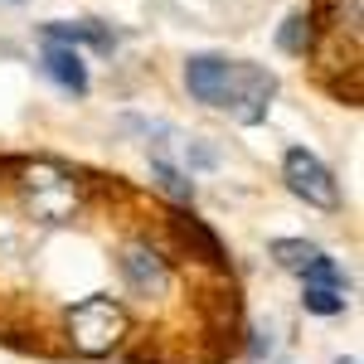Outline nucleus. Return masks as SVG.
Segmentation results:
<instances>
[{
    "mask_svg": "<svg viewBox=\"0 0 364 364\" xmlns=\"http://www.w3.org/2000/svg\"><path fill=\"white\" fill-rule=\"evenodd\" d=\"M15 190L25 199V209L49 228H63L83 214V175L63 161H49V156H34V161H20L15 166Z\"/></svg>",
    "mask_w": 364,
    "mask_h": 364,
    "instance_id": "obj_1",
    "label": "nucleus"
},
{
    "mask_svg": "<svg viewBox=\"0 0 364 364\" xmlns=\"http://www.w3.org/2000/svg\"><path fill=\"white\" fill-rule=\"evenodd\" d=\"M272 97H277V73H267L262 63H248V58H228L209 107L233 117L238 127H257L272 112Z\"/></svg>",
    "mask_w": 364,
    "mask_h": 364,
    "instance_id": "obj_2",
    "label": "nucleus"
},
{
    "mask_svg": "<svg viewBox=\"0 0 364 364\" xmlns=\"http://www.w3.org/2000/svg\"><path fill=\"white\" fill-rule=\"evenodd\" d=\"M63 331H68V345H73L78 355L102 360V355H112L117 345L127 340L132 316H127V306H122L117 296H83L78 306H68Z\"/></svg>",
    "mask_w": 364,
    "mask_h": 364,
    "instance_id": "obj_3",
    "label": "nucleus"
},
{
    "mask_svg": "<svg viewBox=\"0 0 364 364\" xmlns=\"http://www.w3.org/2000/svg\"><path fill=\"white\" fill-rule=\"evenodd\" d=\"M282 180H287V190L296 199H306L311 209H326V214H336L340 209V180L331 175V166L306 151V146H291L287 156H282Z\"/></svg>",
    "mask_w": 364,
    "mask_h": 364,
    "instance_id": "obj_4",
    "label": "nucleus"
},
{
    "mask_svg": "<svg viewBox=\"0 0 364 364\" xmlns=\"http://www.w3.org/2000/svg\"><path fill=\"white\" fill-rule=\"evenodd\" d=\"M122 277H127V287H132L136 296L151 301V296H161L170 287V262L151 248V243H127V248H122Z\"/></svg>",
    "mask_w": 364,
    "mask_h": 364,
    "instance_id": "obj_5",
    "label": "nucleus"
},
{
    "mask_svg": "<svg viewBox=\"0 0 364 364\" xmlns=\"http://www.w3.org/2000/svg\"><path fill=\"white\" fill-rule=\"evenodd\" d=\"M44 73H49V83H58L68 97H87V63L78 49H68V44H44Z\"/></svg>",
    "mask_w": 364,
    "mask_h": 364,
    "instance_id": "obj_6",
    "label": "nucleus"
},
{
    "mask_svg": "<svg viewBox=\"0 0 364 364\" xmlns=\"http://www.w3.org/2000/svg\"><path fill=\"white\" fill-rule=\"evenodd\" d=\"M170 228H175V233H180V243L195 252V257H204L209 267H224V262H228V252H224V243H219V233L204 224V219L185 214V209H175V214H170Z\"/></svg>",
    "mask_w": 364,
    "mask_h": 364,
    "instance_id": "obj_7",
    "label": "nucleus"
},
{
    "mask_svg": "<svg viewBox=\"0 0 364 364\" xmlns=\"http://www.w3.org/2000/svg\"><path fill=\"white\" fill-rule=\"evenodd\" d=\"M39 34H44V44H68V49H78V44L97 49V54H112V49H117V34H112V29H102L97 20H78V25L54 20V25H44Z\"/></svg>",
    "mask_w": 364,
    "mask_h": 364,
    "instance_id": "obj_8",
    "label": "nucleus"
},
{
    "mask_svg": "<svg viewBox=\"0 0 364 364\" xmlns=\"http://www.w3.org/2000/svg\"><path fill=\"white\" fill-rule=\"evenodd\" d=\"M301 306L311 311V316H340V311L350 306V277H306L301 282Z\"/></svg>",
    "mask_w": 364,
    "mask_h": 364,
    "instance_id": "obj_9",
    "label": "nucleus"
},
{
    "mask_svg": "<svg viewBox=\"0 0 364 364\" xmlns=\"http://www.w3.org/2000/svg\"><path fill=\"white\" fill-rule=\"evenodd\" d=\"M311 44H316V20L301 15V10L287 15V25L277 29V49H282V54H291V58H306Z\"/></svg>",
    "mask_w": 364,
    "mask_h": 364,
    "instance_id": "obj_10",
    "label": "nucleus"
},
{
    "mask_svg": "<svg viewBox=\"0 0 364 364\" xmlns=\"http://www.w3.org/2000/svg\"><path fill=\"white\" fill-rule=\"evenodd\" d=\"M272 257H277L282 272H296V277H301L311 262L321 257V248H316V243H306V238H277V243H272Z\"/></svg>",
    "mask_w": 364,
    "mask_h": 364,
    "instance_id": "obj_11",
    "label": "nucleus"
},
{
    "mask_svg": "<svg viewBox=\"0 0 364 364\" xmlns=\"http://www.w3.org/2000/svg\"><path fill=\"white\" fill-rule=\"evenodd\" d=\"M151 170H156L161 190H170L175 199H195V180H190V175H185L180 166H170L166 156H156V161H151Z\"/></svg>",
    "mask_w": 364,
    "mask_h": 364,
    "instance_id": "obj_12",
    "label": "nucleus"
},
{
    "mask_svg": "<svg viewBox=\"0 0 364 364\" xmlns=\"http://www.w3.org/2000/svg\"><path fill=\"white\" fill-rule=\"evenodd\" d=\"M336 364H360V360H355V355H340V360Z\"/></svg>",
    "mask_w": 364,
    "mask_h": 364,
    "instance_id": "obj_13",
    "label": "nucleus"
}]
</instances>
